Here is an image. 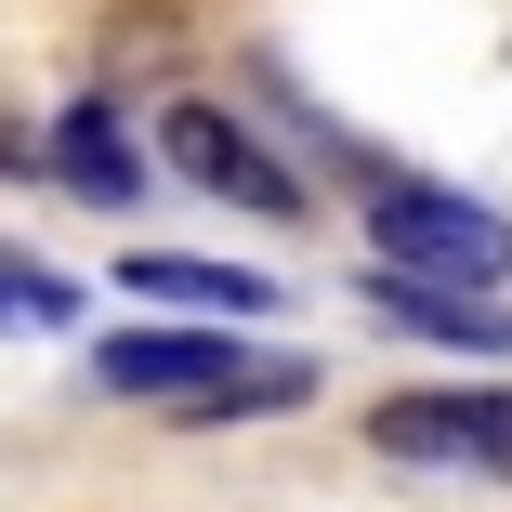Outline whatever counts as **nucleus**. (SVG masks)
<instances>
[{
  "label": "nucleus",
  "instance_id": "6",
  "mask_svg": "<svg viewBox=\"0 0 512 512\" xmlns=\"http://www.w3.org/2000/svg\"><path fill=\"white\" fill-rule=\"evenodd\" d=\"M355 316L381 329V342H434V355H512V316H499V289H434V276H394V263H368L355 276Z\"/></svg>",
  "mask_w": 512,
  "mask_h": 512
},
{
  "label": "nucleus",
  "instance_id": "4",
  "mask_svg": "<svg viewBox=\"0 0 512 512\" xmlns=\"http://www.w3.org/2000/svg\"><path fill=\"white\" fill-rule=\"evenodd\" d=\"M250 355H263L250 329H197V316H132V329H106V342H92L79 368H92V394H119V407H158V421H171L184 394L237 381Z\"/></svg>",
  "mask_w": 512,
  "mask_h": 512
},
{
  "label": "nucleus",
  "instance_id": "1",
  "mask_svg": "<svg viewBox=\"0 0 512 512\" xmlns=\"http://www.w3.org/2000/svg\"><path fill=\"white\" fill-rule=\"evenodd\" d=\"M145 158H158L184 197L237 211V224H316V171H302L250 106H224V92H171V106L145 119Z\"/></svg>",
  "mask_w": 512,
  "mask_h": 512
},
{
  "label": "nucleus",
  "instance_id": "8",
  "mask_svg": "<svg viewBox=\"0 0 512 512\" xmlns=\"http://www.w3.org/2000/svg\"><path fill=\"white\" fill-rule=\"evenodd\" d=\"M302 407H316V368H302V355H250L237 381L184 394V407H171V434H184V447H211V434H250V421H302Z\"/></svg>",
  "mask_w": 512,
  "mask_h": 512
},
{
  "label": "nucleus",
  "instance_id": "2",
  "mask_svg": "<svg viewBox=\"0 0 512 512\" xmlns=\"http://www.w3.org/2000/svg\"><path fill=\"white\" fill-rule=\"evenodd\" d=\"M368 250L394 276H434V289H512V211L434 184V171H381L368 184Z\"/></svg>",
  "mask_w": 512,
  "mask_h": 512
},
{
  "label": "nucleus",
  "instance_id": "5",
  "mask_svg": "<svg viewBox=\"0 0 512 512\" xmlns=\"http://www.w3.org/2000/svg\"><path fill=\"white\" fill-rule=\"evenodd\" d=\"M40 184H66V197H92V211H132V197L158 184V158H145V132L119 119V92H66V106L40 119Z\"/></svg>",
  "mask_w": 512,
  "mask_h": 512
},
{
  "label": "nucleus",
  "instance_id": "3",
  "mask_svg": "<svg viewBox=\"0 0 512 512\" xmlns=\"http://www.w3.org/2000/svg\"><path fill=\"white\" fill-rule=\"evenodd\" d=\"M355 447L394 473H499L512 486V381H394L355 407Z\"/></svg>",
  "mask_w": 512,
  "mask_h": 512
},
{
  "label": "nucleus",
  "instance_id": "7",
  "mask_svg": "<svg viewBox=\"0 0 512 512\" xmlns=\"http://www.w3.org/2000/svg\"><path fill=\"white\" fill-rule=\"evenodd\" d=\"M119 289L197 329H276V302H289L263 263H224V250H119Z\"/></svg>",
  "mask_w": 512,
  "mask_h": 512
},
{
  "label": "nucleus",
  "instance_id": "9",
  "mask_svg": "<svg viewBox=\"0 0 512 512\" xmlns=\"http://www.w3.org/2000/svg\"><path fill=\"white\" fill-rule=\"evenodd\" d=\"M0 329H79V289L53 263H14V250H0Z\"/></svg>",
  "mask_w": 512,
  "mask_h": 512
},
{
  "label": "nucleus",
  "instance_id": "10",
  "mask_svg": "<svg viewBox=\"0 0 512 512\" xmlns=\"http://www.w3.org/2000/svg\"><path fill=\"white\" fill-rule=\"evenodd\" d=\"M0 184H40V119L0 106Z\"/></svg>",
  "mask_w": 512,
  "mask_h": 512
}]
</instances>
